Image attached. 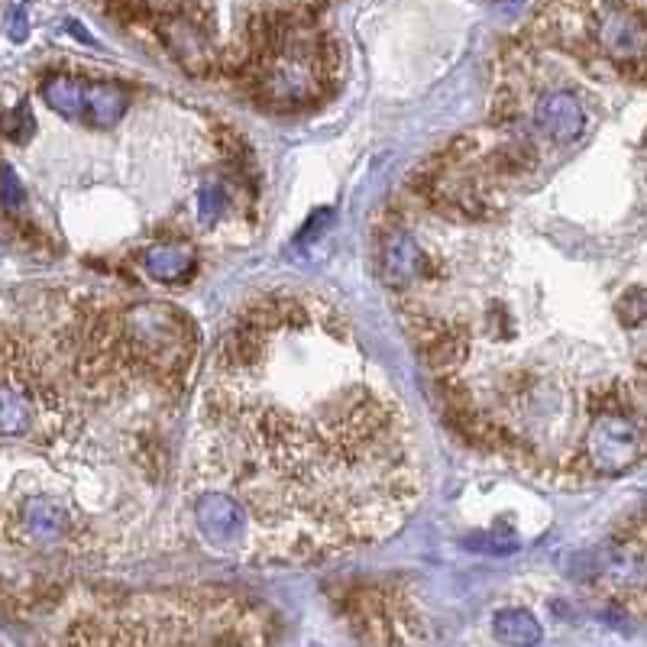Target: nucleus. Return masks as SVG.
<instances>
[{
    "instance_id": "nucleus-6",
    "label": "nucleus",
    "mask_w": 647,
    "mask_h": 647,
    "mask_svg": "<svg viewBox=\"0 0 647 647\" xmlns=\"http://www.w3.org/2000/svg\"><path fill=\"white\" fill-rule=\"evenodd\" d=\"M140 266L146 269V275L159 285H182L191 269H195V253L188 250L185 243L175 240H162L146 246L140 256Z\"/></svg>"
},
{
    "instance_id": "nucleus-5",
    "label": "nucleus",
    "mask_w": 647,
    "mask_h": 647,
    "mask_svg": "<svg viewBox=\"0 0 647 647\" xmlns=\"http://www.w3.org/2000/svg\"><path fill=\"white\" fill-rule=\"evenodd\" d=\"M534 133H541L547 143H573L586 130L583 101L570 88H550L531 107Z\"/></svg>"
},
{
    "instance_id": "nucleus-10",
    "label": "nucleus",
    "mask_w": 647,
    "mask_h": 647,
    "mask_svg": "<svg viewBox=\"0 0 647 647\" xmlns=\"http://www.w3.org/2000/svg\"><path fill=\"white\" fill-rule=\"evenodd\" d=\"M33 130H36V117H33V110H30V104H26V101L17 104L4 117V133L10 136L13 143H26L33 136Z\"/></svg>"
},
{
    "instance_id": "nucleus-7",
    "label": "nucleus",
    "mask_w": 647,
    "mask_h": 647,
    "mask_svg": "<svg viewBox=\"0 0 647 647\" xmlns=\"http://www.w3.org/2000/svg\"><path fill=\"white\" fill-rule=\"evenodd\" d=\"M127 104H130L127 91L120 85H110V81H101V85L85 88V110H81V117H85L91 127L107 130L123 117Z\"/></svg>"
},
{
    "instance_id": "nucleus-1",
    "label": "nucleus",
    "mask_w": 647,
    "mask_h": 647,
    "mask_svg": "<svg viewBox=\"0 0 647 647\" xmlns=\"http://www.w3.org/2000/svg\"><path fill=\"white\" fill-rule=\"evenodd\" d=\"M185 486L214 554L305 563L402 528L421 499V453L343 311L282 288L246 301L217 340Z\"/></svg>"
},
{
    "instance_id": "nucleus-13",
    "label": "nucleus",
    "mask_w": 647,
    "mask_h": 647,
    "mask_svg": "<svg viewBox=\"0 0 647 647\" xmlns=\"http://www.w3.org/2000/svg\"><path fill=\"white\" fill-rule=\"evenodd\" d=\"M26 33H30V13H26V7H13L10 13V39L13 43H23Z\"/></svg>"
},
{
    "instance_id": "nucleus-4",
    "label": "nucleus",
    "mask_w": 647,
    "mask_h": 647,
    "mask_svg": "<svg viewBox=\"0 0 647 647\" xmlns=\"http://www.w3.org/2000/svg\"><path fill=\"white\" fill-rule=\"evenodd\" d=\"M130 347L156 369L185 385L188 366L195 360V327L182 311L169 305H136L123 314Z\"/></svg>"
},
{
    "instance_id": "nucleus-11",
    "label": "nucleus",
    "mask_w": 647,
    "mask_h": 647,
    "mask_svg": "<svg viewBox=\"0 0 647 647\" xmlns=\"http://www.w3.org/2000/svg\"><path fill=\"white\" fill-rule=\"evenodd\" d=\"M23 204H26V191L20 185L17 172H13L10 165H0V208L17 214L23 211Z\"/></svg>"
},
{
    "instance_id": "nucleus-12",
    "label": "nucleus",
    "mask_w": 647,
    "mask_h": 647,
    "mask_svg": "<svg viewBox=\"0 0 647 647\" xmlns=\"http://www.w3.org/2000/svg\"><path fill=\"white\" fill-rule=\"evenodd\" d=\"M227 188L220 185V182H214V185H204V188H198V214H201V220L204 224H211L214 217H220L227 211Z\"/></svg>"
},
{
    "instance_id": "nucleus-14",
    "label": "nucleus",
    "mask_w": 647,
    "mask_h": 647,
    "mask_svg": "<svg viewBox=\"0 0 647 647\" xmlns=\"http://www.w3.org/2000/svg\"><path fill=\"white\" fill-rule=\"evenodd\" d=\"M644 146H647V140H644Z\"/></svg>"
},
{
    "instance_id": "nucleus-2",
    "label": "nucleus",
    "mask_w": 647,
    "mask_h": 647,
    "mask_svg": "<svg viewBox=\"0 0 647 647\" xmlns=\"http://www.w3.org/2000/svg\"><path fill=\"white\" fill-rule=\"evenodd\" d=\"M334 62V46L318 26L301 23L288 13L259 17L250 26V49L240 59L253 94L272 110L318 101Z\"/></svg>"
},
{
    "instance_id": "nucleus-8",
    "label": "nucleus",
    "mask_w": 647,
    "mask_h": 647,
    "mask_svg": "<svg viewBox=\"0 0 647 647\" xmlns=\"http://www.w3.org/2000/svg\"><path fill=\"white\" fill-rule=\"evenodd\" d=\"M85 88L88 81L68 78V75H49L43 81V101L62 117H78L85 110Z\"/></svg>"
},
{
    "instance_id": "nucleus-3",
    "label": "nucleus",
    "mask_w": 647,
    "mask_h": 647,
    "mask_svg": "<svg viewBox=\"0 0 647 647\" xmlns=\"http://www.w3.org/2000/svg\"><path fill=\"white\" fill-rule=\"evenodd\" d=\"M576 580L622 609L647 615V515L576 557Z\"/></svg>"
},
{
    "instance_id": "nucleus-9",
    "label": "nucleus",
    "mask_w": 647,
    "mask_h": 647,
    "mask_svg": "<svg viewBox=\"0 0 647 647\" xmlns=\"http://www.w3.org/2000/svg\"><path fill=\"white\" fill-rule=\"evenodd\" d=\"M495 635L508 644H538L541 625L534 622V615L525 609H505L495 615Z\"/></svg>"
}]
</instances>
